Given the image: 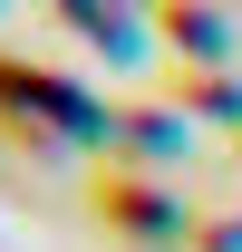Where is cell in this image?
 <instances>
[{
	"instance_id": "cell-6",
	"label": "cell",
	"mask_w": 242,
	"mask_h": 252,
	"mask_svg": "<svg viewBox=\"0 0 242 252\" xmlns=\"http://www.w3.org/2000/svg\"><path fill=\"white\" fill-rule=\"evenodd\" d=\"M165 97H175L184 117L242 126V78H233V68H175V78H165Z\"/></svg>"
},
{
	"instance_id": "cell-1",
	"label": "cell",
	"mask_w": 242,
	"mask_h": 252,
	"mask_svg": "<svg viewBox=\"0 0 242 252\" xmlns=\"http://www.w3.org/2000/svg\"><path fill=\"white\" fill-rule=\"evenodd\" d=\"M0 136H20L30 156L39 146H107V107H97L68 68L0 49Z\"/></svg>"
},
{
	"instance_id": "cell-4",
	"label": "cell",
	"mask_w": 242,
	"mask_h": 252,
	"mask_svg": "<svg viewBox=\"0 0 242 252\" xmlns=\"http://www.w3.org/2000/svg\"><path fill=\"white\" fill-rule=\"evenodd\" d=\"M107 156H117V165L184 156V107H175V97H165V107H107Z\"/></svg>"
},
{
	"instance_id": "cell-5",
	"label": "cell",
	"mask_w": 242,
	"mask_h": 252,
	"mask_svg": "<svg viewBox=\"0 0 242 252\" xmlns=\"http://www.w3.org/2000/svg\"><path fill=\"white\" fill-rule=\"evenodd\" d=\"M155 30L175 39L194 68H223V49H233V20H223L213 0H155Z\"/></svg>"
},
{
	"instance_id": "cell-3",
	"label": "cell",
	"mask_w": 242,
	"mask_h": 252,
	"mask_svg": "<svg viewBox=\"0 0 242 252\" xmlns=\"http://www.w3.org/2000/svg\"><path fill=\"white\" fill-rule=\"evenodd\" d=\"M49 10H59L88 49H107L117 68L136 59V49H146V30H155V0H49Z\"/></svg>"
},
{
	"instance_id": "cell-2",
	"label": "cell",
	"mask_w": 242,
	"mask_h": 252,
	"mask_svg": "<svg viewBox=\"0 0 242 252\" xmlns=\"http://www.w3.org/2000/svg\"><path fill=\"white\" fill-rule=\"evenodd\" d=\"M88 204H97V223H107L117 243H136V252H175L184 233H194V214L175 204V185H165L155 165H117V156H97Z\"/></svg>"
},
{
	"instance_id": "cell-7",
	"label": "cell",
	"mask_w": 242,
	"mask_h": 252,
	"mask_svg": "<svg viewBox=\"0 0 242 252\" xmlns=\"http://www.w3.org/2000/svg\"><path fill=\"white\" fill-rule=\"evenodd\" d=\"M184 252H242V214H194Z\"/></svg>"
}]
</instances>
